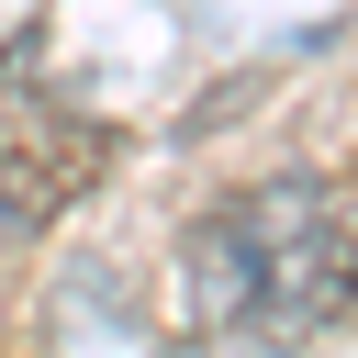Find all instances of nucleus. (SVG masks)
Segmentation results:
<instances>
[{"mask_svg": "<svg viewBox=\"0 0 358 358\" xmlns=\"http://www.w3.org/2000/svg\"><path fill=\"white\" fill-rule=\"evenodd\" d=\"M112 168V123L67 101H11L0 112V235H45L67 201H90Z\"/></svg>", "mask_w": 358, "mask_h": 358, "instance_id": "2", "label": "nucleus"}, {"mask_svg": "<svg viewBox=\"0 0 358 358\" xmlns=\"http://www.w3.org/2000/svg\"><path fill=\"white\" fill-rule=\"evenodd\" d=\"M358 313V190L336 179H257L179 246V324L190 336H313Z\"/></svg>", "mask_w": 358, "mask_h": 358, "instance_id": "1", "label": "nucleus"}]
</instances>
